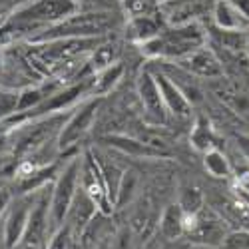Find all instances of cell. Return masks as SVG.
I'll return each mask as SVG.
<instances>
[{"mask_svg": "<svg viewBox=\"0 0 249 249\" xmlns=\"http://www.w3.org/2000/svg\"><path fill=\"white\" fill-rule=\"evenodd\" d=\"M160 2H165V0H158V4H160Z\"/></svg>", "mask_w": 249, "mask_h": 249, "instance_id": "obj_43", "label": "cell"}, {"mask_svg": "<svg viewBox=\"0 0 249 249\" xmlns=\"http://www.w3.org/2000/svg\"><path fill=\"white\" fill-rule=\"evenodd\" d=\"M98 249H106V245H102V247H98Z\"/></svg>", "mask_w": 249, "mask_h": 249, "instance_id": "obj_42", "label": "cell"}, {"mask_svg": "<svg viewBox=\"0 0 249 249\" xmlns=\"http://www.w3.org/2000/svg\"><path fill=\"white\" fill-rule=\"evenodd\" d=\"M213 24L219 30H247L249 22L241 16L231 0H215L212 8Z\"/></svg>", "mask_w": 249, "mask_h": 249, "instance_id": "obj_17", "label": "cell"}, {"mask_svg": "<svg viewBox=\"0 0 249 249\" xmlns=\"http://www.w3.org/2000/svg\"><path fill=\"white\" fill-rule=\"evenodd\" d=\"M80 188L84 190L90 199L96 203L98 212L110 215L114 212V205L108 199V192H106V185H104V178H102V170H100V163L98 158L88 152L84 158H82V172H80Z\"/></svg>", "mask_w": 249, "mask_h": 249, "instance_id": "obj_8", "label": "cell"}, {"mask_svg": "<svg viewBox=\"0 0 249 249\" xmlns=\"http://www.w3.org/2000/svg\"><path fill=\"white\" fill-rule=\"evenodd\" d=\"M122 24L118 12H74L48 24L30 38V44L52 42L64 38H106Z\"/></svg>", "mask_w": 249, "mask_h": 249, "instance_id": "obj_1", "label": "cell"}, {"mask_svg": "<svg viewBox=\"0 0 249 249\" xmlns=\"http://www.w3.org/2000/svg\"><path fill=\"white\" fill-rule=\"evenodd\" d=\"M102 100L104 98L100 96H86L84 102L74 108V112L66 118V122L62 124V128L58 132V138H56L58 152H68L92 130L98 110L102 106Z\"/></svg>", "mask_w": 249, "mask_h": 249, "instance_id": "obj_5", "label": "cell"}, {"mask_svg": "<svg viewBox=\"0 0 249 249\" xmlns=\"http://www.w3.org/2000/svg\"><path fill=\"white\" fill-rule=\"evenodd\" d=\"M245 36H247V54H249V28L245 30Z\"/></svg>", "mask_w": 249, "mask_h": 249, "instance_id": "obj_40", "label": "cell"}, {"mask_svg": "<svg viewBox=\"0 0 249 249\" xmlns=\"http://www.w3.org/2000/svg\"><path fill=\"white\" fill-rule=\"evenodd\" d=\"M152 74L156 78V84L160 88V94H161L165 110H168V116L172 114L178 120H190L192 118V104L185 100V96L179 92V88L161 70L152 72Z\"/></svg>", "mask_w": 249, "mask_h": 249, "instance_id": "obj_12", "label": "cell"}, {"mask_svg": "<svg viewBox=\"0 0 249 249\" xmlns=\"http://www.w3.org/2000/svg\"><path fill=\"white\" fill-rule=\"evenodd\" d=\"M16 249H38V247H32V245H24V243H20Z\"/></svg>", "mask_w": 249, "mask_h": 249, "instance_id": "obj_39", "label": "cell"}, {"mask_svg": "<svg viewBox=\"0 0 249 249\" xmlns=\"http://www.w3.org/2000/svg\"><path fill=\"white\" fill-rule=\"evenodd\" d=\"M120 54H122V44L114 38H106L104 42H100L88 56L86 60V70L90 72V76H94L96 72L108 68L116 62H120Z\"/></svg>", "mask_w": 249, "mask_h": 249, "instance_id": "obj_16", "label": "cell"}, {"mask_svg": "<svg viewBox=\"0 0 249 249\" xmlns=\"http://www.w3.org/2000/svg\"><path fill=\"white\" fill-rule=\"evenodd\" d=\"M197 249H213V247H197Z\"/></svg>", "mask_w": 249, "mask_h": 249, "instance_id": "obj_41", "label": "cell"}, {"mask_svg": "<svg viewBox=\"0 0 249 249\" xmlns=\"http://www.w3.org/2000/svg\"><path fill=\"white\" fill-rule=\"evenodd\" d=\"M160 70L179 88V92L185 96V100L192 104V108L196 106V104H201L203 102V92L197 86V82L194 80L192 74H188V72H185L183 68H179V66H176V70L172 66L170 68H160Z\"/></svg>", "mask_w": 249, "mask_h": 249, "instance_id": "obj_20", "label": "cell"}, {"mask_svg": "<svg viewBox=\"0 0 249 249\" xmlns=\"http://www.w3.org/2000/svg\"><path fill=\"white\" fill-rule=\"evenodd\" d=\"M231 2H233L235 8L241 12V16L249 22V0H231Z\"/></svg>", "mask_w": 249, "mask_h": 249, "instance_id": "obj_35", "label": "cell"}, {"mask_svg": "<svg viewBox=\"0 0 249 249\" xmlns=\"http://www.w3.org/2000/svg\"><path fill=\"white\" fill-rule=\"evenodd\" d=\"M138 174L136 172H128L124 170L122 174V179H120V185H118V194H116V201H114V210H122L134 201L136 197V192H138Z\"/></svg>", "mask_w": 249, "mask_h": 249, "instance_id": "obj_25", "label": "cell"}, {"mask_svg": "<svg viewBox=\"0 0 249 249\" xmlns=\"http://www.w3.org/2000/svg\"><path fill=\"white\" fill-rule=\"evenodd\" d=\"M176 62H178L179 68H183L194 78H201V80H219V78H223V66H221L219 58L215 56V52L210 46H201V48L190 52L188 56H183Z\"/></svg>", "mask_w": 249, "mask_h": 249, "instance_id": "obj_11", "label": "cell"}, {"mask_svg": "<svg viewBox=\"0 0 249 249\" xmlns=\"http://www.w3.org/2000/svg\"><path fill=\"white\" fill-rule=\"evenodd\" d=\"M212 50L227 52H247V36L245 30H219L212 34Z\"/></svg>", "mask_w": 249, "mask_h": 249, "instance_id": "obj_21", "label": "cell"}, {"mask_svg": "<svg viewBox=\"0 0 249 249\" xmlns=\"http://www.w3.org/2000/svg\"><path fill=\"white\" fill-rule=\"evenodd\" d=\"M190 142L197 152H207L215 148V132L212 128V122L205 116H196L194 126H192V134H190Z\"/></svg>", "mask_w": 249, "mask_h": 249, "instance_id": "obj_22", "label": "cell"}, {"mask_svg": "<svg viewBox=\"0 0 249 249\" xmlns=\"http://www.w3.org/2000/svg\"><path fill=\"white\" fill-rule=\"evenodd\" d=\"M158 231L163 237V241H176L181 239L185 233V215L178 201L168 203L161 210L160 219H158Z\"/></svg>", "mask_w": 249, "mask_h": 249, "instance_id": "obj_15", "label": "cell"}, {"mask_svg": "<svg viewBox=\"0 0 249 249\" xmlns=\"http://www.w3.org/2000/svg\"><path fill=\"white\" fill-rule=\"evenodd\" d=\"M235 142H237L239 152L249 160V134H237L235 136Z\"/></svg>", "mask_w": 249, "mask_h": 249, "instance_id": "obj_33", "label": "cell"}, {"mask_svg": "<svg viewBox=\"0 0 249 249\" xmlns=\"http://www.w3.org/2000/svg\"><path fill=\"white\" fill-rule=\"evenodd\" d=\"M48 237H50V192L42 188V190H38L34 205L30 210L22 243L40 249V245Z\"/></svg>", "mask_w": 249, "mask_h": 249, "instance_id": "obj_9", "label": "cell"}, {"mask_svg": "<svg viewBox=\"0 0 249 249\" xmlns=\"http://www.w3.org/2000/svg\"><path fill=\"white\" fill-rule=\"evenodd\" d=\"M10 201H12V194H10L6 188H0V217L6 213Z\"/></svg>", "mask_w": 249, "mask_h": 249, "instance_id": "obj_32", "label": "cell"}, {"mask_svg": "<svg viewBox=\"0 0 249 249\" xmlns=\"http://www.w3.org/2000/svg\"><path fill=\"white\" fill-rule=\"evenodd\" d=\"M136 92L138 100L142 104V114L148 124L152 126H165L168 124V110L163 106V100L160 94V88L156 84V78L152 70H142L136 80Z\"/></svg>", "mask_w": 249, "mask_h": 249, "instance_id": "obj_7", "label": "cell"}, {"mask_svg": "<svg viewBox=\"0 0 249 249\" xmlns=\"http://www.w3.org/2000/svg\"><path fill=\"white\" fill-rule=\"evenodd\" d=\"M237 185H239V190L249 194V170H239L237 172Z\"/></svg>", "mask_w": 249, "mask_h": 249, "instance_id": "obj_34", "label": "cell"}, {"mask_svg": "<svg viewBox=\"0 0 249 249\" xmlns=\"http://www.w3.org/2000/svg\"><path fill=\"white\" fill-rule=\"evenodd\" d=\"M168 245L165 247H161V249H194V245L188 241V243H181L179 239H176V241H165Z\"/></svg>", "mask_w": 249, "mask_h": 249, "instance_id": "obj_36", "label": "cell"}, {"mask_svg": "<svg viewBox=\"0 0 249 249\" xmlns=\"http://www.w3.org/2000/svg\"><path fill=\"white\" fill-rule=\"evenodd\" d=\"M221 247L223 249H249V231L247 230H230Z\"/></svg>", "mask_w": 249, "mask_h": 249, "instance_id": "obj_31", "label": "cell"}, {"mask_svg": "<svg viewBox=\"0 0 249 249\" xmlns=\"http://www.w3.org/2000/svg\"><path fill=\"white\" fill-rule=\"evenodd\" d=\"M203 168L215 179H230L233 176V168L227 156L219 150V148H212L203 152Z\"/></svg>", "mask_w": 249, "mask_h": 249, "instance_id": "obj_23", "label": "cell"}, {"mask_svg": "<svg viewBox=\"0 0 249 249\" xmlns=\"http://www.w3.org/2000/svg\"><path fill=\"white\" fill-rule=\"evenodd\" d=\"M102 143H106L108 148H114L122 154H128L134 158H170V152L165 150H158L154 146H150L148 142L126 136V134H108L100 140Z\"/></svg>", "mask_w": 249, "mask_h": 249, "instance_id": "obj_13", "label": "cell"}, {"mask_svg": "<svg viewBox=\"0 0 249 249\" xmlns=\"http://www.w3.org/2000/svg\"><path fill=\"white\" fill-rule=\"evenodd\" d=\"M124 76V64L116 62V64L104 68L100 72H96L92 78H90V90H88V96H100L104 98L106 94H110Z\"/></svg>", "mask_w": 249, "mask_h": 249, "instance_id": "obj_19", "label": "cell"}, {"mask_svg": "<svg viewBox=\"0 0 249 249\" xmlns=\"http://www.w3.org/2000/svg\"><path fill=\"white\" fill-rule=\"evenodd\" d=\"M207 44V36L199 22L170 26L158 36L138 44L140 52L150 60H179Z\"/></svg>", "mask_w": 249, "mask_h": 249, "instance_id": "obj_2", "label": "cell"}, {"mask_svg": "<svg viewBox=\"0 0 249 249\" xmlns=\"http://www.w3.org/2000/svg\"><path fill=\"white\" fill-rule=\"evenodd\" d=\"M178 205L181 207L183 215H196L205 207V196L197 185H185L179 192Z\"/></svg>", "mask_w": 249, "mask_h": 249, "instance_id": "obj_26", "label": "cell"}, {"mask_svg": "<svg viewBox=\"0 0 249 249\" xmlns=\"http://www.w3.org/2000/svg\"><path fill=\"white\" fill-rule=\"evenodd\" d=\"M76 12H118V0H74Z\"/></svg>", "mask_w": 249, "mask_h": 249, "instance_id": "obj_29", "label": "cell"}, {"mask_svg": "<svg viewBox=\"0 0 249 249\" xmlns=\"http://www.w3.org/2000/svg\"><path fill=\"white\" fill-rule=\"evenodd\" d=\"M142 249H161V247L158 245V241H156L154 237H150L146 243H143V247H142Z\"/></svg>", "mask_w": 249, "mask_h": 249, "instance_id": "obj_37", "label": "cell"}, {"mask_svg": "<svg viewBox=\"0 0 249 249\" xmlns=\"http://www.w3.org/2000/svg\"><path fill=\"white\" fill-rule=\"evenodd\" d=\"M96 213H98L96 203L90 199V196H88L84 190L78 188L76 197H74V201H72V205H70V210H68V215H66L64 223L70 225V230L74 231V237H76L82 230H84L86 223H88Z\"/></svg>", "mask_w": 249, "mask_h": 249, "instance_id": "obj_14", "label": "cell"}, {"mask_svg": "<svg viewBox=\"0 0 249 249\" xmlns=\"http://www.w3.org/2000/svg\"><path fill=\"white\" fill-rule=\"evenodd\" d=\"M215 94L237 116H249V92L237 86H231V84H223V88L215 90Z\"/></svg>", "mask_w": 249, "mask_h": 249, "instance_id": "obj_24", "label": "cell"}, {"mask_svg": "<svg viewBox=\"0 0 249 249\" xmlns=\"http://www.w3.org/2000/svg\"><path fill=\"white\" fill-rule=\"evenodd\" d=\"M237 196H239V197L247 203V207H249V194H247V192H243V190H237Z\"/></svg>", "mask_w": 249, "mask_h": 249, "instance_id": "obj_38", "label": "cell"}, {"mask_svg": "<svg viewBox=\"0 0 249 249\" xmlns=\"http://www.w3.org/2000/svg\"><path fill=\"white\" fill-rule=\"evenodd\" d=\"M134 243V231L130 225H124L120 230H116L108 241H106V249H132Z\"/></svg>", "mask_w": 249, "mask_h": 249, "instance_id": "obj_30", "label": "cell"}, {"mask_svg": "<svg viewBox=\"0 0 249 249\" xmlns=\"http://www.w3.org/2000/svg\"><path fill=\"white\" fill-rule=\"evenodd\" d=\"M38 194V192H34ZM30 194H20V197H12L8 210L4 213V225H2V243L4 249H16L22 243L24 231H26V223H28V215L34 205L36 196Z\"/></svg>", "mask_w": 249, "mask_h": 249, "instance_id": "obj_6", "label": "cell"}, {"mask_svg": "<svg viewBox=\"0 0 249 249\" xmlns=\"http://www.w3.org/2000/svg\"><path fill=\"white\" fill-rule=\"evenodd\" d=\"M213 2L215 0H165L160 2V14L170 26H181L212 14Z\"/></svg>", "mask_w": 249, "mask_h": 249, "instance_id": "obj_10", "label": "cell"}, {"mask_svg": "<svg viewBox=\"0 0 249 249\" xmlns=\"http://www.w3.org/2000/svg\"><path fill=\"white\" fill-rule=\"evenodd\" d=\"M230 233V223H227L215 210H203L196 215H185V233L194 247H213L219 249L225 241V235Z\"/></svg>", "mask_w": 249, "mask_h": 249, "instance_id": "obj_4", "label": "cell"}, {"mask_svg": "<svg viewBox=\"0 0 249 249\" xmlns=\"http://www.w3.org/2000/svg\"><path fill=\"white\" fill-rule=\"evenodd\" d=\"M160 30V22L156 16H128L126 22V38L134 44H142L146 40L158 36Z\"/></svg>", "mask_w": 249, "mask_h": 249, "instance_id": "obj_18", "label": "cell"}, {"mask_svg": "<svg viewBox=\"0 0 249 249\" xmlns=\"http://www.w3.org/2000/svg\"><path fill=\"white\" fill-rule=\"evenodd\" d=\"M74 231L70 230V225L62 223L56 231L50 233V237L46 239L44 249H74Z\"/></svg>", "mask_w": 249, "mask_h": 249, "instance_id": "obj_28", "label": "cell"}, {"mask_svg": "<svg viewBox=\"0 0 249 249\" xmlns=\"http://www.w3.org/2000/svg\"><path fill=\"white\" fill-rule=\"evenodd\" d=\"M98 163H100V170H102L104 185H106V192H108V199L114 205L116 194H118V185H120V179H122L124 170H120L116 163H110V161H100L98 160Z\"/></svg>", "mask_w": 249, "mask_h": 249, "instance_id": "obj_27", "label": "cell"}, {"mask_svg": "<svg viewBox=\"0 0 249 249\" xmlns=\"http://www.w3.org/2000/svg\"><path fill=\"white\" fill-rule=\"evenodd\" d=\"M80 172H82V156H74L58 172V178L54 179L50 192V233L56 231L68 215V210L80 188Z\"/></svg>", "mask_w": 249, "mask_h": 249, "instance_id": "obj_3", "label": "cell"}]
</instances>
